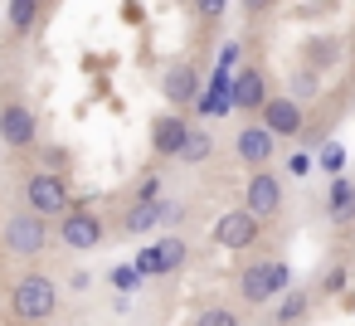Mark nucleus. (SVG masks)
Masks as SVG:
<instances>
[{
    "instance_id": "nucleus-1",
    "label": "nucleus",
    "mask_w": 355,
    "mask_h": 326,
    "mask_svg": "<svg viewBox=\"0 0 355 326\" xmlns=\"http://www.w3.org/2000/svg\"><path fill=\"white\" fill-rule=\"evenodd\" d=\"M54 307H59V287H54V277H44V273H25V277L10 287V311H15L20 321H44V316H54Z\"/></svg>"
},
{
    "instance_id": "nucleus-2",
    "label": "nucleus",
    "mask_w": 355,
    "mask_h": 326,
    "mask_svg": "<svg viewBox=\"0 0 355 326\" xmlns=\"http://www.w3.org/2000/svg\"><path fill=\"white\" fill-rule=\"evenodd\" d=\"M25 205H30V214H35V219L69 214V185H64V175H54V171L30 175V180H25Z\"/></svg>"
},
{
    "instance_id": "nucleus-3",
    "label": "nucleus",
    "mask_w": 355,
    "mask_h": 326,
    "mask_svg": "<svg viewBox=\"0 0 355 326\" xmlns=\"http://www.w3.org/2000/svg\"><path fill=\"white\" fill-rule=\"evenodd\" d=\"M287 282H292V268H287V263H248L239 292H243L248 302H268L272 292H287Z\"/></svg>"
},
{
    "instance_id": "nucleus-4",
    "label": "nucleus",
    "mask_w": 355,
    "mask_h": 326,
    "mask_svg": "<svg viewBox=\"0 0 355 326\" xmlns=\"http://www.w3.org/2000/svg\"><path fill=\"white\" fill-rule=\"evenodd\" d=\"M44 243H49V229H44V219H35L30 209L6 224V248H10V253L35 258V253H44Z\"/></svg>"
},
{
    "instance_id": "nucleus-5",
    "label": "nucleus",
    "mask_w": 355,
    "mask_h": 326,
    "mask_svg": "<svg viewBox=\"0 0 355 326\" xmlns=\"http://www.w3.org/2000/svg\"><path fill=\"white\" fill-rule=\"evenodd\" d=\"M180 263H185V239H175V234H171V239H156L151 248H141V253H137V273H141V277L175 273Z\"/></svg>"
},
{
    "instance_id": "nucleus-6",
    "label": "nucleus",
    "mask_w": 355,
    "mask_h": 326,
    "mask_svg": "<svg viewBox=\"0 0 355 326\" xmlns=\"http://www.w3.org/2000/svg\"><path fill=\"white\" fill-rule=\"evenodd\" d=\"M59 239H64L69 248H98V243H103V219H98L93 209H69V214L59 219Z\"/></svg>"
},
{
    "instance_id": "nucleus-7",
    "label": "nucleus",
    "mask_w": 355,
    "mask_h": 326,
    "mask_svg": "<svg viewBox=\"0 0 355 326\" xmlns=\"http://www.w3.org/2000/svg\"><path fill=\"white\" fill-rule=\"evenodd\" d=\"M253 239H258V219L248 209H224L214 219V243L219 248H248Z\"/></svg>"
},
{
    "instance_id": "nucleus-8",
    "label": "nucleus",
    "mask_w": 355,
    "mask_h": 326,
    "mask_svg": "<svg viewBox=\"0 0 355 326\" xmlns=\"http://www.w3.org/2000/svg\"><path fill=\"white\" fill-rule=\"evenodd\" d=\"M35 112L25 103H6L0 108V141L6 146H35Z\"/></svg>"
},
{
    "instance_id": "nucleus-9",
    "label": "nucleus",
    "mask_w": 355,
    "mask_h": 326,
    "mask_svg": "<svg viewBox=\"0 0 355 326\" xmlns=\"http://www.w3.org/2000/svg\"><path fill=\"white\" fill-rule=\"evenodd\" d=\"M258 127H263L272 141H277V137H297V132H302V108H297L292 98H268Z\"/></svg>"
},
{
    "instance_id": "nucleus-10",
    "label": "nucleus",
    "mask_w": 355,
    "mask_h": 326,
    "mask_svg": "<svg viewBox=\"0 0 355 326\" xmlns=\"http://www.w3.org/2000/svg\"><path fill=\"white\" fill-rule=\"evenodd\" d=\"M277 205H282V185H277V175H268V171H258V175L248 180V195H243V209H248L253 219H268V214H277Z\"/></svg>"
},
{
    "instance_id": "nucleus-11",
    "label": "nucleus",
    "mask_w": 355,
    "mask_h": 326,
    "mask_svg": "<svg viewBox=\"0 0 355 326\" xmlns=\"http://www.w3.org/2000/svg\"><path fill=\"white\" fill-rule=\"evenodd\" d=\"M171 219H180V209L171 205V200H137L132 209H127V234H146V229H156V224H171Z\"/></svg>"
},
{
    "instance_id": "nucleus-12",
    "label": "nucleus",
    "mask_w": 355,
    "mask_h": 326,
    "mask_svg": "<svg viewBox=\"0 0 355 326\" xmlns=\"http://www.w3.org/2000/svg\"><path fill=\"white\" fill-rule=\"evenodd\" d=\"M229 103H234V108H258V112H263V103H268V78H263L258 69H239V74L229 78Z\"/></svg>"
},
{
    "instance_id": "nucleus-13",
    "label": "nucleus",
    "mask_w": 355,
    "mask_h": 326,
    "mask_svg": "<svg viewBox=\"0 0 355 326\" xmlns=\"http://www.w3.org/2000/svg\"><path fill=\"white\" fill-rule=\"evenodd\" d=\"M185 137H190V122H185V117H156V122H151V146H156L161 156H180Z\"/></svg>"
},
{
    "instance_id": "nucleus-14",
    "label": "nucleus",
    "mask_w": 355,
    "mask_h": 326,
    "mask_svg": "<svg viewBox=\"0 0 355 326\" xmlns=\"http://www.w3.org/2000/svg\"><path fill=\"white\" fill-rule=\"evenodd\" d=\"M161 88H166L171 103H195V98H200V74H195L190 64H171L166 78H161Z\"/></svg>"
},
{
    "instance_id": "nucleus-15",
    "label": "nucleus",
    "mask_w": 355,
    "mask_h": 326,
    "mask_svg": "<svg viewBox=\"0 0 355 326\" xmlns=\"http://www.w3.org/2000/svg\"><path fill=\"white\" fill-rule=\"evenodd\" d=\"M234 151H239L248 166H263V161L272 156V137H268L263 127H243V132L234 137Z\"/></svg>"
},
{
    "instance_id": "nucleus-16",
    "label": "nucleus",
    "mask_w": 355,
    "mask_h": 326,
    "mask_svg": "<svg viewBox=\"0 0 355 326\" xmlns=\"http://www.w3.org/2000/svg\"><path fill=\"white\" fill-rule=\"evenodd\" d=\"M195 108H200L205 117H224V112L234 108V103H229V78H224V74H214V78H209V88H200Z\"/></svg>"
},
{
    "instance_id": "nucleus-17",
    "label": "nucleus",
    "mask_w": 355,
    "mask_h": 326,
    "mask_svg": "<svg viewBox=\"0 0 355 326\" xmlns=\"http://www.w3.org/2000/svg\"><path fill=\"white\" fill-rule=\"evenodd\" d=\"M326 214H331L336 224H350V219H355V185H350V180H336V185H331Z\"/></svg>"
},
{
    "instance_id": "nucleus-18",
    "label": "nucleus",
    "mask_w": 355,
    "mask_h": 326,
    "mask_svg": "<svg viewBox=\"0 0 355 326\" xmlns=\"http://www.w3.org/2000/svg\"><path fill=\"white\" fill-rule=\"evenodd\" d=\"M35 15H40V0H10V30L15 35L35 30Z\"/></svg>"
},
{
    "instance_id": "nucleus-19",
    "label": "nucleus",
    "mask_w": 355,
    "mask_h": 326,
    "mask_svg": "<svg viewBox=\"0 0 355 326\" xmlns=\"http://www.w3.org/2000/svg\"><path fill=\"white\" fill-rule=\"evenodd\" d=\"M209 151H214V137H209V132H195V127H190V137H185V146H180V161H205Z\"/></svg>"
},
{
    "instance_id": "nucleus-20",
    "label": "nucleus",
    "mask_w": 355,
    "mask_h": 326,
    "mask_svg": "<svg viewBox=\"0 0 355 326\" xmlns=\"http://www.w3.org/2000/svg\"><path fill=\"white\" fill-rule=\"evenodd\" d=\"M302 316H306V297H302V292L282 297V307H277V326H292V321H302Z\"/></svg>"
},
{
    "instance_id": "nucleus-21",
    "label": "nucleus",
    "mask_w": 355,
    "mask_h": 326,
    "mask_svg": "<svg viewBox=\"0 0 355 326\" xmlns=\"http://www.w3.org/2000/svg\"><path fill=\"white\" fill-rule=\"evenodd\" d=\"M195 326H243V321H239V311H229V307H205V311L195 316Z\"/></svg>"
},
{
    "instance_id": "nucleus-22",
    "label": "nucleus",
    "mask_w": 355,
    "mask_h": 326,
    "mask_svg": "<svg viewBox=\"0 0 355 326\" xmlns=\"http://www.w3.org/2000/svg\"><path fill=\"white\" fill-rule=\"evenodd\" d=\"M214 74H224V78H234L239 74V44H224V54H219V69Z\"/></svg>"
},
{
    "instance_id": "nucleus-23",
    "label": "nucleus",
    "mask_w": 355,
    "mask_h": 326,
    "mask_svg": "<svg viewBox=\"0 0 355 326\" xmlns=\"http://www.w3.org/2000/svg\"><path fill=\"white\" fill-rule=\"evenodd\" d=\"M112 282H117L122 292H137V287H141V273H137V268H117V273H112Z\"/></svg>"
},
{
    "instance_id": "nucleus-24",
    "label": "nucleus",
    "mask_w": 355,
    "mask_h": 326,
    "mask_svg": "<svg viewBox=\"0 0 355 326\" xmlns=\"http://www.w3.org/2000/svg\"><path fill=\"white\" fill-rule=\"evenodd\" d=\"M340 161H345V151H340V146H326V156H321V166H326V171H340Z\"/></svg>"
},
{
    "instance_id": "nucleus-25",
    "label": "nucleus",
    "mask_w": 355,
    "mask_h": 326,
    "mask_svg": "<svg viewBox=\"0 0 355 326\" xmlns=\"http://www.w3.org/2000/svg\"><path fill=\"white\" fill-rule=\"evenodd\" d=\"M200 15H224V0H195Z\"/></svg>"
},
{
    "instance_id": "nucleus-26",
    "label": "nucleus",
    "mask_w": 355,
    "mask_h": 326,
    "mask_svg": "<svg viewBox=\"0 0 355 326\" xmlns=\"http://www.w3.org/2000/svg\"><path fill=\"white\" fill-rule=\"evenodd\" d=\"M268 6H272V0H243V10H248V15H258V10H268Z\"/></svg>"
}]
</instances>
